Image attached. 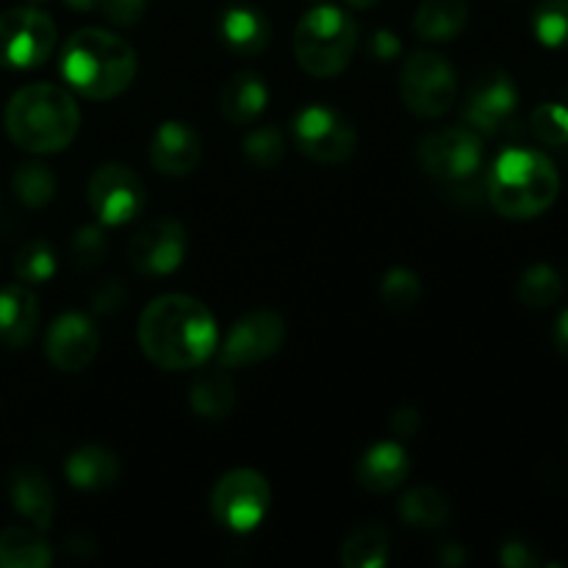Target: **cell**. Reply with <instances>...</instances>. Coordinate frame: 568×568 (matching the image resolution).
Segmentation results:
<instances>
[{
    "mask_svg": "<svg viewBox=\"0 0 568 568\" xmlns=\"http://www.w3.org/2000/svg\"><path fill=\"white\" fill-rule=\"evenodd\" d=\"M148 159L153 170L164 178L192 175L203 159V136L192 122L166 120L155 128L150 139Z\"/></svg>",
    "mask_w": 568,
    "mask_h": 568,
    "instance_id": "obj_16",
    "label": "cell"
},
{
    "mask_svg": "<svg viewBox=\"0 0 568 568\" xmlns=\"http://www.w3.org/2000/svg\"><path fill=\"white\" fill-rule=\"evenodd\" d=\"M270 105V89L264 75L253 70H242L231 75V81L220 92V111L231 125L247 128L261 120V114Z\"/></svg>",
    "mask_w": 568,
    "mask_h": 568,
    "instance_id": "obj_22",
    "label": "cell"
},
{
    "mask_svg": "<svg viewBox=\"0 0 568 568\" xmlns=\"http://www.w3.org/2000/svg\"><path fill=\"white\" fill-rule=\"evenodd\" d=\"M242 150L255 170H275L286 159V136L277 125H261L244 136Z\"/></svg>",
    "mask_w": 568,
    "mask_h": 568,
    "instance_id": "obj_32",
    "label": "cell"
},
{
    "mask_svg": "<svg viewBox=\"0 0 568 568\" xmlns=\"http://www.w3.org/2000/svg\"><path fill=\"white\" fill-rule=\"evenodd\" d=\"M270 503V483L255 469L225 471L211 491V514L231 532H253L264 521Z\"/></svg>",
    "mask_w": 568,
    "mask_h": 568,
    "instance_id": "obj_10",
    "label": "cell"
},
{
    "mask_svg": "<svg viewBox=\"0 0 568 568\" xmlns=\"http://www.w3.org/2000/svg\"><path fill=\"white\" fill-rule=\"evenodd\" d=\"M399 519L405 527L422 532L442 530L453 519V503L444 491L433 486H416L399 499Z\"/></svg>",
    "mask_w": 568,
    "mask_h": 568,
    "instance_id": "obj_25",
    "label": "cell"
},
{
    "mask_svg": "<svg viewBox=\"0 0 568 568\" xmlns=\"http://www.w3.org/2000/svg\"><path fill=\"white\" fill-rule=\"evenodd\" d=\"M486 194L497 214L508 220H532L552 209L560 194V175L538 150L510 148L494 161L486 178Z\"/></svg>",
    "mask_w": 568,
    "mask_h": 568,
    "instance_id": "obj_4",
    "label": "cell"
},
{
    "mask_svg": "<svg viewBox=\"0 0 568 568\" xmlns=\"http://www.w3.org/2000/svg\"><path fill=\"white\" fill-rule=\"evenodd\" d=\"M9 503L22 519L37 530L48 532L55 519V494L44 471L37 466L20 464L9 475Z\"/></svg>",
    "mask_w": 568,
    "mask_h": 568,
    "instance_id": "obj_17",
    "label": "cell"
},
{
    "mask_svg": "<svg viewBox=\"0 0 568 568\" xmlns=\"http://www.w3.org/2000/svg\"><path fill=\"white\" fill-rule=\"evenodd\" d=\"M128 297H131V292L125 288V283H122L120 277H109V281H103L94 288L92 303L89 305H92V311L98 316H111L128 303Z\"/></svg>",
    "mask_w": 568,
    "mask_h": 568,
    "instance_id": "obj_36",
    "label": "cell"
},
{
    "mask_svg": "<svg viewBox=\"0 0 568 568\" xmlns=\"http://www.w3.org/2000/svg\"><path fill=\"white\" fill-rule=\"evenodd\" d=\"M381 300L394 314H408L422 303V277L405 266H392L381 281Z\"/></svg>",
    "mask_w": 568,
    "mask_h": 568,
    "instance_id": "obj_31",
    "label": "cell"
},
{
    "mask_svg": "<svg viewBox=\"0 0 568 568\" xmlns=\"http://www.w3.org/2000/svg\"><path fill=\"white\" fill-rule=\"evenodd\" d=\"M239 403L236 383L231 381L227 369H214L200 375L189 388V408L194 416L205 422H222L233 414Z\"/></svg>",
    "mask_w": 568,
    "mask_h": 568,
    "instance_id": "obj_24",
    "label": "cell"
},
{
    "mask_svg": "<svg viewBox=\"0 0 568 568\" xmlns=\"http://www.w3.org/2000/svg\"><path fill=\"white\" fill-rule=\"evenodd\" d=\"M53 549L37 527H6L0 532V568H48Z\"/></svg>",
    "mask_w": 568,
    "mask_h": 568,
    "instance_id": "obj_26",
    "label": "cell"
},
{
    "mask_svg": "<svg viewBox=\"0 0 568 568\" xmlns=\"http://www.w3.org/2000/svg\"><path fill=\"white\" fill-rule=\"evenodd\" d=\"M189 250V233L183 222L172 216L148 222L128 242V264L142 277H166L181 270Z\"/></svg>",
    "mask_w": 568,
    "mask_h": 568,
    "instance_id": "obj_14",
    "label": "cell"
},
{
    "mask_svg": "<svg viewBox=\"0 0 568 568\" xmlns=\"http://www.w3.org/2000/svg\"><path fill=\"white\" fill-rule=\"evenodd\" d=\"M92 214L103 227H122L136 220L148 205L144 181L120 161H105L92 172L87 186Z\"/></svg>",
    "mask_w": 568,
    "mask_h": 568,
    "instance_id": "obj_11",
    "label": "cell"
},
{
    "mask_svg": "<svg viewBox=\"0 0 568 568\" xmlns=\"http://www.w3.org/2000/svg\"><path fill=\"white\" fill-rule=\"evenodd\" d=\"M516 294L530 308H549L564 297V277L549 264H532L525 275L519 277Z\"/></svg>",
    "mask_w": 568,
    "mask_h": 568,
    "instance_id": "obj_30",
    "label": "cell"
},
{
    "mask_svg": "<svg viewBox=\"0 0 568 568\" xmlns=\"http://www.w3.org/2000/svg\"><path fill=\"white\" fill-rule=\"evenodd\" d=\"M292 136L305 159L322 166H342L358 150L355 125L331 105H305L294 114Z\"/></svg>",
    "mask_w": 568,
    "mask_h": 568,
    "instance_id": "obj_7",
    "label": "cell"
},
{
    "mask_svg": "<svg viewBox=\"0 0 568 568\" xmlns=\"http://www.w3.org/2000/svg\"><path fill=\"white\" fill-rule=\"evenodd\" d=\"M532 131L549 148H568V109L560 103H544L530 116Z\"/></svg>",
    "mask_w": 568,
    "mask_h": 568,
    "instance_id": "obj_35",
    "label": "cell"
},
{
    "mask_svg": "<svg viewBox=\"0 0 568 568\" xmlns=\"http://www.w3.org/2000/svg\"><path fill=\"white\" fill-rule=\"evenodd\" d=\"M499 564L508 568H536L541 564V558H538L532 544L521 541V538H510V541H505L503 549H499Z\"/></svg>",
    "mask_w": 568,
    "mask_h": 568,
    "instance_id": "obj_39",
    "label": "cell"
},
{
    "mask_svg": "<svg viewBox=\"0 0 568 568\" xmlns=\"http://www.w3.org/2000/svg\"><path fill=\"white\" fill-rule=\"evenodd\" d=\"M392 560V541L388 532L375 521L355 527L342 544L344 568H383Z\"/></svg>",
    "mask_w": 568,
    "mask_h": 568,
    "instance_id": "obj_27",
    "label": "cell"
},
{
    "mask_svg": "<svg viewBox=\"0 0 568 568\" xmlns=\"http://www.w3.org/2000/svg\"><path fill=\"white\" fill-rule=\"evenodd\" d=\"M394 436L399 438H414L422 427V414L416 408H399L392 414V422H388Z\"/></svg>",
    "mask_w": 568,
    "mask_h": 568,
    "instance_id": "obj_40",
    "label": "cell"
},
{
    "mask_svg": "<svg viewBox=\"0 0 568 568\" xmlns=\"http://www.w3.org/2000/svg\"><path fill=\"white\" fill-rule=\"evenodd\" d=\"M120 458L114 449L100 447V444H87L67 455L64 477L75 491H109L120 480Z\"/></svg>",
    "mask_w": 568,
    "mask_h": 568,
    "instance_id": "obj_20",
    "label": "cell"
},
{
    "mask_svg": "<svg viewBox=\"0 0 568 568\" xmlns=\"http://www.w3.org/2000/svg\"><path fill=\"white\" fill-rule=\"evenodd\" d=\"M72 11H94L100 6V0H64Z\"/></svg>",
    "mask_w": 568,
    "mask_h": 568,
    "instance_id": "obj_43",
    "label": "cell"
},
{
    "mask_svg": "<svg viewBox=\"0 0 568 568\" xmlns=\"http://www.w3.org/2000/svg\"><path fill=\"white\" fill-rule=\"evenodd\" d=\"M55 22L33 6L0 11V67L37 70L55 50Z\"/></svg>",
    "mask_w": 568,
    "mask_h": 568,
    "instance_id": "obj_8",
    "label": "cell"
},
{
    "mask_svg": "<svg viewBox=\"0 0 568 568\" xmlns=\"http://www.w3.org/2000/svg\"><path fill=\"white\" fill-rule=\"evenodd\" d=\"M139 347L144 358L164 372L203 366L216 353V320L189 294H161L139 316Z\"/></svg>",
    "mask_w": 568,
    "mask_h": 568,
    "instance_id": "obj_1",
    "label": "cell"
},
{
    "mask_svg": "<svg viewBox=\"0 0 568 568\" xmlns=\"http://www.w3.org/2000/svg\"><path fill=\"white\" fill-rule=\"evenodd\" d=\"M28 3H33V6H39V3H48V0H28Z\"/></svg>",
    "mask_w": 568,
    "mask_h": 568,
    "instance_id": "obj_45",
    "label": "cell"
},
{
    "mask_svg": "<svg viewBox=\"0 0 568 568\" xmlns=\"http://www.w3.org/2000/svg\"><path fill=\"white\" fill-rule=\"evenodd\" d=\"M519 109V87L499 67H488L471 81L464 103V122L480 136H497L514 122Z\"/></svg>",
    "mask_w": 568,
    "mask_h": 568,
    "instance_id": "obj_13",
    "label": "cell"
},
{
    "mask_svg": "<svg viewBox=\"0 0 568 568\" xmlns=\"http://www.w3.org/2000/svg\"><path fill=\"white\" fill-rule=\"evenodd\" d=\"M532 33L547 48H568V0H541L532 9Z\"/></svg>",
    "mask_w": 568,
    "mask_h": 568,
    "instance_id": "obj_33",
    "label": "cell"
},
{
    "mask_svg": "<svg viewBox=\"0 0 568 568\" xmlns=\"http://www.w3.org/2000/svg\"><path fill=\"white\" fill-rule=\"evenodd\" d=\"M78 128L81 111L75 98L53 83H28L6 105V133L28 153H61L75 142Z\"/></svg>",
    "mask_w": 568,
    "mask_h": 568,
    "instance_id": "obj_3",
    "label": "cell"
},
{
    "mask_svg": "<svg viewBox=\"0 0 568 568\" xmlns=\"http://www.w3.org/2000/svg\"><path fill=\"white\" fill-rule=\"evenodd\" d=\"M100 344L103 338H100V327L94 325L92 316L67 311V314L55 316L50 325L48 336H44V353L55 369L75 375V372L92 366L100 353Z\"/></svg>",
    "mask_w": 568,
    "mask_h": 568,
    "instance_id": "obj_15",
    "label": "cell"
},
{
    "mask_svg": "<svg viewBox=\"0 0 568 568\" xmlns=\"http://www.w3.org/2000/svg\"><path fill=\"white\" fill-rule=\"evenodd\" d=\"M59 272L55 250L48 239H31L14 255V275L22 286H42Z\"/></svg>",
    "mask_w": 568,
    "mask_h": 568,
    "instance_id": "obj_29",
    "label": "cell"
},
{
    "mask_svg": "<svg viewBox=\"0 0 568 568\" xmlns=\"http://www.w3.org/2000/svg\"><path fill=\"white\" fill-rule=\"evenodd\" d=\"M469 26V3L466 0H422L414 17L416 37L425 42H455Z\"/></svg>",
    "mask_w": 568,
    "mask_h": 568,
    "instance_id": "obj_23",
    "label": "cell"
},
{
    "mask_svg": "<svg viewBox=\"0 0 568 568\" xmlns=\"http://www.w3.org/2000/svg\"><path fill=\"white\" fill-rule=\"evenodd\" d=\"M216 37L231 53L253 59L270 48L272 26L264 11L255 9V6L233 3L225 6L216 17Z\"/></svg>",
    "mask_w": 568,
    "mask_h": 568,
    "instance_id": "obj_18",
    "label": "cell"
},
{
    "mask_svg": "<svg viewBox=\"0 0 568 568\" xmlns=\"http://www.w3.org/2000/svg\"><path fill=\"white\" fill-rule=\"evenodd\" d=\"M399 98L419 120H438L458 100V75L447 55L416 50L399 72Z\"/></svg>",
    "mask_w": 568,
    "mask_h": 568,
    "instance_id": "obj_6",
    "label": "cell"
},
{
    "mask_svg": "<svg viewBox=\"0 0 568 568\" xmlns=\"http://www.w3.org/2000/svg\"><path fill=\"white\" fill-rule=\"evenodd\" d=\"M555 347H558L564 358H568V308L555 322Z\"/></svg>",
    "mask_w": 568,
    "mask_h": 568,
    "instance_id": "obj_41",
    "label": "cell"
},
{
    "mask_svg": "<svg viewBox=\"0 0 568 568\" xmlns=\"http://www.w3.org/2000/svg\"><path fill=\"white\" fill-rule=\"evenodd\" d=\"M109 255V236H105L103 225H83L72 233L70 239V261L75 270H94V266L103 264V258Z\"/></svg>",
    "mask_w": 568,
    "mask_h": 568,
    "instance_id": "obj_34",
    "label": "cell"
},
{
    "mask_svg": "<svg viewBox=\"0 0 568 568\" xmlns=\"http://www.w3.org/2000/svg\"><path fill=\"white\" fill-rule=\"evenodd\" d=\"M148 6L150 0H100L98 9L103 11V17L111 26L131 28L142 22V17L148 14Z\"/></svg>",
    "mask_w": 568,
    "mask_h": 568,
    "instance_id": "obj_37",
    "label": "cell"
},
{
    "mask_svg": "<svg viewBox=\"0 0 568 568\" xmlns=\"http://www.w3.org/2000/svg\"><path fill=\"white\" fill-rule=\"evenodd\" d=\"M344 3L355 11H369V9H375V6H381L383 0H344Z\"/></svg>",
    "mask_w": 568,
    "mask_h": 568,
    "instance_id": "obj_44",
    "label": "cell"
},
{
    "mask_svg": "<svg viewBox=\"0 0 568 568\" xmlns=\"http://www.w3.org/2000/svg\"><path fill=\"white\" fill-rule=\"evenodd\" d=\"M11 192L26 209H44L59 192V178L42 161H26L11 175Z\"/></svg>",
    "mask_w": 568,
    "mask_h": 568,
    "instance_id": "obj_28",
    "label": "cell"
},
{
    "mask_svg": "<svg viewBox=\"0 0 568 568\" xmlns=\"http://www.w3.org/2000/svg\"><path fill=\"white\" fill-rule=\"evenodd\" d=\"M366 55L377 64H394L403 55V39L388 31V28H377V31H372L369 42H366Z\"/></svg>",
    "mask_w": 568,
    "mask_h": 568,
    "instance_id": "obj_38",
    "label": "cell"
},
{
    "mask_svg": "<svg viewBox=\"0 0 568 568\" xmlns=\"http://www.w3.org/2000/svg\"><path fill=\"white\" fill-rule=\"evenodd\" d=\"M39 327L37 294L22 283L0 288V344L22 349L33 342Z\"/></svg>",
    "mask_w": 568,
    "mask_h": 568,
    "instance_id": "obj_21",
    "label": "cell"
},
{
    "mask_svg": "<svg viewBox=\"0 0 568 568\" xmlns=\"http://www.w3.org/2000/svg\"><path fill=\"white\" fill-rule=\"evenodd\" d=\"M294 59L314 78H336L353 61L358 26L338 6H316L294 28Z\"/></svg>",
    "mask_w": 568,
    "mask_h": 568,
    "instance_id": "obj_5",
    "label": "cell"
},
{
    "mask_svg": "<svg viewBox=\"0 0 568 568\" xmlns=\"http://www.w3.org/2000/svg\"><path fill=\"white\" fill-rule=\"evenodd\" d=\"M422 170L442 183H464L471 181L483 170L486 148L483 136L469 125L442 128V131L427 133L416 150Z\"/></svg>",
    "mask_w": 568,
    "mask_h": 568,
    "instance_id": "obj_9",
    "label": "cell"
},
{
    "mask_svg": "<svg viewBox=\"0 0 568 568\" xmlns=\"http://www.w3.org/2000/svg\"><path fill=\"white\" fill-rule=\"evenodd\" d=\"M438 560H442V564H447V566H460V564H466V555H464V549L458 547V544H444Z\"/></svg>",
    "mask_w": 568,
    "mask_h": 568,
    "instance_id": "obj_42",
    "label": "cell"
},
{
    "mask_svg": "<svg viewBox=\"0 0 568 568\" xmlns=\"http://www.w3.org/2000/svg\"><path fill=\"white\" fill-rule=\"evenodd\" d=\"M61 78L87 100L120 98L139 70L136 50L105 28H81L61 48Z\"/></svg>",
    "mask_w": 568,
    "mask_h": 568,
    "instance_id": "obj_2",
    "label": "cell"
},
{
    "mask_svg": "<svg viewBox=\"0 0 568 568\" xmlns=\"http://www.w3.org/2000/svg\"><path fill=\"white\" fill-rule=\"evenodd\" d=\"M410 475V458L399 442H377L361 455L355 480L369 494H392Z\"/></svg>",
    "mask_w": 568,
    "mask_h": 568,
    "instance_id": "obj_19",
    "label": "cell"
},
{
    "mask_svg": "<svg viewBox=\"0 0 568 568\" xmlns=\"http://www.w3.org/2000/svg\"><path fill=\"white\" fill-rule=\"evenodd\" d=\"M283 342H286V320L277 311H250L231 327L216 355V364L222 369H247L272 358L283 347Z\"/></svg>",
    "mask_w": 568,
    "mask_h": 568,
    "instance_id": "obj_12",
    "label": "cell"
}]
</instances>
